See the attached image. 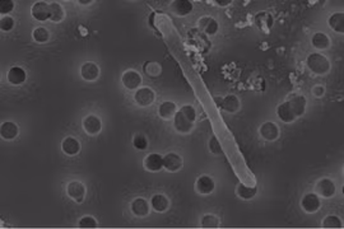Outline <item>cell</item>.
<instances>
[{
    "mask_svg": "<svg viewBox=\"0 0 344 229\" xmlns=\"http://www.w3.org/2000/svg\"><path fill=\"white\" fill-rule=\"evenodd\" d=\"M306 110V98L300 95H292L286 102L278 106L277 114L280 121L291 124L297 117L305 114Z\"/></svg>",
    "mask_w": 344,
    "mask_h": 229,
    "instance_id": "obj_1",
    "label": "cell"
},
{
    "mask_svg": "<svg viewBox=\"0 0 344 229\" xmlns=\"http://www.w3.org/2000/svg\"><path fill=\"white\" fill-rule=\"evenodd\" d=\"M196 118L195 108L191 105L182 106L177 110L175 117H173V128L180 134H189L194 129Z\"/></svg>",
    "mask_w": 344,
    "mask_h": 229,
    "instance_id": "obj_2",
    "label": "cell"
},
{
    "mask_svg": "<svg viewBox=\"0 0 344 229\" xmlns=\"http://www.w3.org/2000/svg\"><path fill=\"white\" fill-rule=\"evenodd\" d=\"M306 65L314 74L325 75L330 71V61L320 54H310L306 59Z\"/></svg>",
    "mask_w": 344,
    "mask_h": 229,
    "instance_id": "obj_3",
    "label": "cell"
},
{
    "mask_svg": "<svg viewBox=\"0 0 344 229\" xmlns=\"http://www.w3.org/2000/svg\"><path fill=\"white\" fill-rule=\"evenodd\" d=\"M337 187L330 179H321L315 183V194L324 199H330L335 195Z\"/></svg>",
    "mask_w": 344,
    "mask_h": 229,
    "instance_id": "obj_4",
    "label": "cell"
},
{
    "mask_svg": "<svg viewBox=\"0 0 344 229\" xmlns=\"http://www.w3.org/2000/svg\"><path fill=\"white\" fill-rule=\"evenodd\" d=\"M155 91H152L148 87H142L137 89L134 95V101L135 103L140 107H148L155 102Z\"/></svg>",
    "mask_w": 344,
    "mask_h": 229,
    "instance_id": "obj_5",
    "label": "cell"
},
{
    "mask_svg": "<svg viewBox=\"0 0 344 229\" xmlns=\"http://www.w3.org/2000/svg\"><path fill=\"white\" fill-rule=\"evenodd\" d=\"M67 194L70 199L78 204H82L86 197V186L79 181H71L67 186Z\"/></svg>",
    "mask_w": 344,
    "mask_h": 229,
    "instance_id": "obj_6",
    "label": "cell"
},
{
    "mask_svg": "<svg viewBox=\"0 0 344 229\" xmlns=\"http://www.w3.org/2000/svg\"><path fill=\"white\" fill-rule=\"evenodd\" d=\"M121 83L129 91L139 89V87L142 85V77L138 71L126 70L121 77Z\"/></svg>",
    "mask_w": 344,
    "mask_h": 229,
    "instance_id": "obj_7",
    "label": "cell"
},
{
    "mask_svg": "<svg viewBox=\"0 0 344 229\" xmlns=\"http://www.w3.org/2000/svg\"><path fill=\"white\" fill-rule=\"evenodd\" d=\"M301 206H302V209L306 213H309V214L316 213L321 206L320 196L316 195L315 192L306 194V195L302 197V200H301Z\"/></svg>",
    "mask_w": 344,
    "mask_h": 229,
    "instance_id": "obj_8",
    "label": "cell"
},
{
    "mask_svg": "<svg viewBox=\"0 0 344 229\" xmlns=\"http://www.w3.org/2000/svg\"><path fill=\"white\" fill-rule=\"evenodd\" d=\"M83 129L88 135L95 136L98 135L102 130V122L101 120L96 116V114H88L83 118Z\"/></svg>",
    "mask_w": 344,
    "mask_h": 229,
    "instance_id": "obj_9",
    "label": "cell"
},
{
    "mask_svg": "<svg viewBox=\"0 0 344 229\" xmlns=\"http://www.w3.org/2000/svg\"><path fill=\"white\" fill-rule=\"evenodd\" d=\"M31 14L38 22H45L50 19V4L45 1H37L31 8Z\"/></svg>",
    "mask_w": 344,
    "mask_h": 229,
    "instance_id": "obj_10",
    "label": "cell"
},
{
    "mask_svg": "<svg viewBox=\"0 0 344 229\" xmlns=\"http://www.w3.org/2000/svg\"><path fill=\"white\" fill-rule=\"evenodd\" d=\"M216 189V183L213 181L212 177L206 175L200 176L195 182V190L200 195H210Z\"/></svg>",
    "mask_w": 344,
    "mask_h": 229,
    "instance_id": "obj_11",
    "label": "cell"
},
{
    "mask_svg": "<svg viewBox=\"0 0 344 229\" xmlns=\"http://www.w3.org/2000/svg\"><path fill=\"white\" fill-rule=\"evenodd\" d=\"M259 132L260 136H261L264 140H267V142H274V140H277V139L279 138V129H278L277 125L272 121L264 122V124L260 126Z\"/></svg>",
    "mask_w": 344,
    "mask_h": 229,
    "instance_id": "obj_12",
    "label": "cell"
},
{
    "mask_svg": "<svg viewBox=\"0 0 344 229\" xmlns=\"http://www.w3.org/2000/svg\"><path fill=\"white\" fill-rule=\"evenodd\" d=\"M192 3L190 0H175L172 1L170 5V9L173 14L179 16V17H186L192 12Z\"/></svg>",
    "mask_w": 344,
    "mask_h": 229,
    "instance_id": "obj_13",
    "label": "cell"
},
{
    "mask_svg": "<svg viewBox=\"0 0 344 229\" xmlns=\"http://www.w3.org/2000/svg\"><path fill=\"white\" fill-rule=\"evenodd\" d=\"M182 158L177 153H169L163 157V168L169 172H177L182 168Z\"/></svg>",
    "mask_w": 344,
    "mask_h": 229,
    "instance_id": "obj_14",
    "label": "cell"
},
{
    "mask_svg": "<svg viewBox=\"0 0 344 229\" xmlns=\"http://www.w3.org/2000/svg\"><path fill=\"white\" fill-rule=\"evenodd\" d=\"M130 209H132V213L135 216L138 218H144L149 214V210H151V204L145 199H142V197H137L132 201L130 204Z\"/></svg>",
    "mask_w": 344,
    "mask_h": 229,
    "instance_id": "obj_15",
    "label": "cell"
},
{
    "mask_svg": "<svg viewBox=\"0 0 344 229\" xmlns=\"http://www.w3.org/2000/svg\"><path fill=\"white\" fill-rule=\"evenodd\" d=\"M144 168L149 172H158L163 168V157L158 153H151L144 158Z\"/></svg>",
    "mask_w": 344,
    "mask_h": 229,
    "instance_id": "obj_16",
    "label": "cell"
},
{
    "mask_svg": "<svg viewBox=\"0 0 344 229\" xmlns=\"http://www.w3.org/2000/svg\"><path fill=\"white\" fill-rule=\"evenodd\" d=\"M81 77L87 82H95L100 77V67L92 61L85 63L81 66Z\"/></svg>",
    "mask_w": 344,
    "mask_h": 229,
    "instance_id": "obj_17",
    "label": "cell"
},
{
    "mask_svg": "<svg viewBox=\"0 0 344 229\" xmlns=\"http://www.w3.org/2000/svg\"><path fill=\"white\" fill-rule=\"evenodd\" d=\"M26 78H27L26 70H24L23 67H20V66L10 67L9 71H8V74H7L8 82H9L10 84H13V85L23 84L24 82H26Z\"/></svg>",
    "mask_w": 344,
    "mask_h": 229,
    "instance_id": "obj_18",
    "label": "cell"
},
{
    "mask_svg": "<svg viewBox=\"0 0 344 229\" xmlns=\"http://www.w3.org/2000/svg\"><path fill=\"white\" fill-rule=\"evenodd\" d=\"M19 134L18 125L13 121H5L0 126V135L4 140H13Z\"/></svg>",
    "mask_w": 344,
    "mask_h": 229,
    "instance_id": "obj_19",
    "label": "cell"
},
{
    "mask_svg": "<svg viewBox=\"0 0 344 229\" xmlns=\"http://www.w3.org/2000/svg\"><path fill=\"white\" fill-rule=\"evenodd\" d=\"M176 112H177V106L171 101L162 102L158 107L159 117L162 118V120H166V121L173 120Z\"/></svg>",
    "mask_w": 344,
    "mask_h": 229,
    "instance_id": "obj_20",
    "label": "cell"
},
{
    "mask_svg": "<svg viewBox=\"0 0 344 229\" xmlns=\"http://www.w3.org/2000/svg\"><path fill=\"white\" fill-rule=\"evenodd\" d=\"M61 150L67 155H77L81 152V143L73 136H68L61 143Z\"/></svg>",
    "mask_w": 344,
    "mask_h": 229,
    "instance_id": "obj_21",
    "label": "cell"
},
{
    "mask_svg": "<svg viewBox=\"0 0 344 229\" xmlns=\"http://www.w3.org/2000/svg\"><path fill=\"white\" fill-rule=\"evenodd\" d=\"M198 26L206 34H216L218 32V22L212 17H203L198 20Z\"/></svg>",
    "mask_w": 344,
    "mask_h": 229,
    "instance_id": "obj_22",
    "label": "cell"
},
{
    "mask_svg": "<svg viewBox=\"0 0 344 229\" xmlns=\"http://www.w3.org/2000/svg\"><path fill=\"white\" fill-rule=\"evenodd\" d=\"M151 206L152 209L157 213H165L166 210L170 208V200L169 197L163 194H157V195L152 196L151 200Z\"/></svg>",
    "mask_w": 344,
    "mask_h": 229,
    "instance_id": "obj_23",
    "label": "cell"
},
{
    "mask_svg": "<svg viewBox=\"0 0 344 229\" xmlns=\"http://www.w3.org/2000/svg\"><path fill=\"white\" fill-rule=\"evenodd\" d=\"M221 107L229 114H235L240 110V99L235 95H228L221 102Z\"/></svg>",
    "mask_w": 344,
    "mask_h": 229,
    "instance_id": "obj_24",
    "label": "cell"
},
{
    "mask_svg": "<svg viewBox=\"0 0 344 229\" xmlns=\"http://www.w3.org/2000/svg\"><path fill=\"white\" fill-rule=\"evenodd\" d=\"M311 44L316 50H327L330 48V38L323 32H316L311 38Z\"/></svg>",
    "mask_w": 344,
    "mask_h": 229,
    "instance_id": "obj_25",
    "label": "cell"
},
{
    "mask_svg": "<svg viewBox=\"0 0 344 229\" xmlns=\"http://www.w3.org/2000/svg\"><path fill=\"white\" fill-rule=\"evenodd\" d=\"M329 27L338 33L344 32V14L343 13H333L327 19Z\"/></svg>",
    "mask_w": 344,
    "mask_h": 229,
    "instance_id": "obj_26",
    "label": "cell"
},
{
    "mask_svg": "<svg viewBox=\"0 0 344 229\" xmlns=\"http://www.w3.org/2000/svg\"><path fill=\"white\" fill-rule=\"evenodd\" d=\"M257 194L258 187H255V186H254V187H250V186L243 185V183H239L236 187V195L242 200L253 199L254 196H257Z\"/></svg>",
    "mask_w": 344,
    "mask_h": 229,
    "instance_id": "obj_27",
    "label": "cell"
},
{
    "mask_svg": "<svg viewBox=\"0 0 344 229\" xmlns=\"http://www.w3.org/2000/svg\"><path fill=\"white\" fill-rule=\"evenodd\" d=\"M65 13L64 9L61 7L60 4L57 3H51L50 4V20L55 22V23H59L61 20L64 19Z\"/></svg>",
    "mask_w": 344,
    "mask_h": 229,
    "instance_id": "obj_28",
    "label": "cell"
},
{
    "mask_svg": "<svg viewBox=\"0 0 344 229\" xmlns=\"http://www.w3.org/2000/svg\"><path fill=\"white\" fill-rule=\"evenodd\" d=\"M32 37L37 44H46L50 40V32L45 27H37L32 32Z\"/></svg>",
    "mask_w": 344,
    "mask_h": 229,
    "instance_id": "obj_29",
    "label": "cell"
},
{
    "mask_svg": "<svg viewBox=\"0 0 344 229\" xmlns=\"http://www.w3.org/2000/svg\"><path fill=\"white\" fill-rule=\"evenodd\" d=\"M200 224L204 228H218L220 227V219L213 214H206V215L203 216Z\"/></svg>",
    "mask_w": 344,
    "mask_h": 229,
    "instance_id": "obj_30",
    "label": "cell"
},
{
    "mask_svg": "<svg viewBox=\"0 0 344 229\" xmlns=\"http://www.w3.org/2000/svg\"><path fill=\"white\" fill-rule=\"evenodd\" d=\"M342 220L337 215H327L323 220V227L324 228H342Z\"/></svg>",
    "mask_w": 344,
    "mask_h": 229,
    "instance_id": "obj_31",
    "label": "cell"
},
{
    "mask_svg": "<svg viewBox=\"0 0 344 229\" xmlns=\"http://www.w3.org/2000/svg\"><path fill=\"white\" fill-rule=\"evenodd\" d=\"M144 70L149 77H158L161 74V71H162V67H161L158 63H148V64L145 65Z\"/></svg>",
    "mask_w": 344,
    "mask_h": 229,
    "instance_id": "obj_32",
    "label": "cell"
},
{
    "mask_svg": "<svg viewBox=\"0 0 344 229\" xmlns=\"http://www.w3.org/2000/svg\"><path fill=\"white\" fill-rule=\"evenodd\" d=\"M133 145H134L138 150H145L147 147H148V140H147L144 135L138 134L135 135L134 139H133Z\"/></svg>",
    "mask_w": 344,
    "mask_h": 229,
    "instance_id": "obj_33",
    "label": "cell"
},
{
    "mask_svg": "<svg viewBox=\"0 0 344 229\" xmlns=\"http://www.w3.org/2000/svg\"><path fill=\"white\" fill-rule=\"evenodd\" d=\"M14 27V19L9 16H4V17L0 18V28L4 32H9V31L13 30Z\"/></svg>",
    "mask_w": 344,
    "mask_h": 229,
    "instance_id": "obj_34",
    "label": "cell"
},
{
    "mask_svg": "<svg viewBox=\"0 0 344 229\" xmlns=\"http://www.w3.org/2000/svg\"><path fill=\"white\" fill-rule=\"evenodd\" d=\"M14 9V1L13 0H0V14L1 17L7 16Z\"/></svg>",
    "mask_w": 344,
    "mask_h": 229,
    "instance_id": "obj_35",
    "label": "cell"
},
{
    "mask_svg": "<svg viewBox=\"0 0 344 229\" xmlns=\"http://www.w3.org/2000/svg\"><path fill=\"white\" fill-rule=\"evenodd\" d=\"M78 226L81 228H96L97 227V220L93 218V216H83L79 222H78Z\"/></svg>",
    "mask_w": 344,
    "mask_h": 229,
    "instance_id": "obj_36",
    "label": "cell"
},
{
    "mask_svg": "<svg viewBox=\"0 0 344 229\" xmlns=\"http://www.w3.org/2000/svg\"><path fill=\"white\" fill-rule=\"evenodd\" d=\"M209 150L216 155H221L222 154V147H221V143L218 142V139L216 136H212L209 140Z\"/></svg>",
    "mask_w": 344,
    "mask_h": 229,
    "instance_id": "obj_37",
    "label": "cell"
},
{
    "mask_svg": "<svg viewBox=\"0 0 344 229\" xmlns=\"http://www.w3.org/2000/svg\"><path fill=\"white\" fill-rule=\"evenodd\" d=\"M312 93H314V96H316V97H323V96L325 95V88L323 87V85H316V87L312 89Z\"/></svg>",
    "mask_w": 344,
    "mask_h": 229,
    "instance_id": "obj_38",
    "label": "cell"
},
{
    "mask_svg": "<svg viewBox=\"0 0 344 229\" xmlns=\"http://www.w3.org/2000/svg\"><path fill=\"white\" fill-rule=\"evenodd\" d=\"M216 3L220 5V7H227L229 4L232 3L231 0H216Z\"/></svg>",
    "mask_w": 344,
    "mask_h": 229,
    "instance_id": "obj_39",
    "label": "cell"
},
{
    "mask_svg": "<svg viewBox=\"0 0 344 229\" xmlns=\"http://www.w3.org/2000/svg\"><path fill=\"white\" fill-rule=\"evenodd\" d=\"M78 3L83 4V5H87V4H91L92 3V0H79Z\"/></svg>",
    "mask_w": 344,
    "mask_h": 229,
    "instance_id": "obj_40",
    "label": "cell"
}]
</instances>
